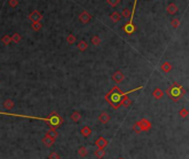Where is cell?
<instances>
[{"instance_id": "cell-10", "label": "cell", "mask_w": 189, "mask_h": 159, "mask_svg": "<svg viewBox=\"0 0 189 159\" xmlns=\"http://www.w3.org/2000/svg\"><path fill=\"white\" fill-rule=\"evenodd\" d=\"M45 136H49V137H52L56 139L58 136H59V133H58V131H56V128H52V127H50L47 132H45Z\"/></svg>"}, {"instance_id": "cell-20", "label": "cell", "mask_w": 189, "mask_h": 159, "mask_svg": "<svg viewBox=\"0 0 189 159\" xmlns=\"http://www.w3.org/2000/svg\"><path fill=\"white\" fill-rule=\"evenodd\" d=\"M49 159H60V155L58 154L56 151H52V153L49 155Z\"/></svg>"}, {"instance_id": "cell-5", "label": "cell", "mask_w": 189, "mask_h": 159, "mask_svg": "<svg viewBox=\"0 0 189 159\" xmlns=\"http://www.w3.org/2000/svg\"><path fill=\"white\" fill-rule=\"evenodd\" d=\"M108 145V140L104 137H99L95 142V146L99 149H104Z\"/></svg>"}, {"instance_id": "cell-11", "label": "cell", "mask_w": 189, "mask_h": 159, "mask_svg": "<svg viewBox=\"0 0 189 159\" xmlns=\"http://www.w3.org/2000/svg\"><path fill=\"white\" fill-rule=\"evenodd\" d=\"M78 154L79 156L81 157V158H84V157H86L88 154H89V151H88V148L86 147H84V146H81L78 150Z\"/></svg>"}, {"instance_id": "cell-8", "label": "cell", "mask_w": 189, "mask_h": 159, "mask_svg": "<svg viewBox=\"0 0 189 159\" xmlns=\"http://www.w3.org/2000/svg\"><path fill=\"white\" fill-rule=\"evenodd\" d=\"M80 133H81V135H82L84 138H88L91 136V134H92V129H91V127L90 126H86V125H85L84 127L81 128V132Z\"/></svg>"}, {"instance_id": "cell-6", "label": "cell", "mask_w": 189, "mask_h": 159, "mask_svg": "<svg viewBox=\"0 0 189 159\" xmlns=\"http://www.w3.org/2000/svg\"><path fill=\"white\" fill-rule=\"evenodd\" d=\"M110 121H111V115L107 112H102L99 115V122L101 124H107Z\"/></svg>"}, {"instance_id": "cell-17", "label": "cell", "mask_w": 189, "mask_h": 159, "mask_svg": "<svg viewBox=\"0 0 189 159\" xmlns=\"http://www.w3.org/2000/svg\"><path fill=\"white\" fill-rule=\"evenodd\" d=\"M161 70L164 72H166V73H168V72L172 71V65L169 64V63H167V62H165L163 65H161Z\"/></svg>"}, {"instance_id": "cell-16", "label": "cell", "mask_w": 189, "mask_h": 159, "mask_svg": "<svg viewBox=\"0 0 189 159\" xmlns=\"http://www.w3.org/2000/svg\"><path fill=\"white\" fill-rule=\"evenodd\" d=\"M132 105V101L131 99H128V97H124V99L122 101V103H121V106H124V107H129Z\"/></svg>"}, {"instance_id": "cell-25", "label": "cell", "mask_w": 189, "mask_h": 159, "mask_svg": "<svg viewBox=\"0 0 189 159\" xmlns=\"http://www.w3.org/2000/svg\"><path fill=\"white\" fill-rule=\"evenodd\" d=\"M92 42H93V43H94V44H96V45H97V44L100 43V40H99V39H97V38H93V39H92Z\"/></svg>"}, {"instance_id": "cell-19", "label": "cell", "mask_w": 189, "mask_h": 159, "mask_svg": "<svg viewBox=\"0 0 189 159\" xmlns=\"http://www.w3.org/2000/svg\"><path fill=\"white\" fill-rule=\"evenodd\" d=\"M179 116H180L181 118H186V117L188 116V110L185 108V107H183L181 110H179Z\"/></svg>"}, {"instance_id": "cell-18", "label": "cell", "mask_w": 189, "mask_h": 159, "mask_svg": "<svg viewBox=\"0 0 189 159\" xmlns=\"http://www.w3.org/2000/svg\"><path fill=\"white\" fill-rule=\"evenodd\" d=\"M133 131L136 134H139V133H142V128H140V124H139V121L136 122L135 124L133 125Z\"/></svg>"}, {"instance_id": "cell-2", "label": "cell", "mask_w": 189, "mask_h": 159, "mask_svg": "<svg viewBox=\"0 0 189 159\" xmlns=\"http://www.w3.org/2000/svg\"><path fill=\"white\" fill-rule=\"evenodd\" d=\"M143 86H139L137 88H134L132 91H129L127 93H124L121 88L118 87V86H114V87L112 88L111 91L108 92V93L105 95V99L107 103H110L112 106V108L113 110H117L120 108V106H121V103H122V101L124 99L125 96H127L128 93H132L134 91H137L139 88H142Z\"/></svg>"}, {"instance_id": "cell-15", "label": "cell", "mask_w": 189, "mask_h": 159, "mask_svg": "<svg viewBox=\"0 0 189 159\" xmlns=\"http://www.w3.org/2000/svg\"><path fill=\"white\" fill-rule=\"evenodd\" d=\"M94 155L99 159H102L104 156H105V150H104V149H97V150H95Z\"/></svg>"}, {"instance_id": "cell-14", "label": "cell", "mask_w": 189, "mask_h": 159, "mask_svg": "<svg viewBox=\"0 0 189 159\" xmlns=\"http://www.w3.org/2000/svg\"><path fill=\"white\" fill-rule=\"evenodd\" d=\"M153 96L156 99H161L163 97V91H161V88H155V91L153 92Z\"/></svg>"}, {"instance_id": "cell-1", "label": "cell", "mask_w": 189, "mask_h": 159, "mask_svg": "<svg viewBox=\"0 0 189 159\" xmlns=\"http://www.w3.org/2000/svg\"><path fill=\"white\" fill-rule=\"evenodd\" d=\"M0 115H8V116H15V117H24V118H29V119H40L43 121L45 124L50 125L52 128H59L62 126L63 124V117L59 115L56 112H52L48 117H34V116L29 115H20V114H11V113H3L0 112Z\"/></svg>"}, {"instance_id": "cell-21", "label": "cell", "mask_w": 189, "mask_h": 159, "mask_svg": "<svg viewBox=\"0 0 189 159\" xmlns=\"http://www.w3.org/2000/svg\"><path fill=\"white\" fill-rule=\"evenodd\" d=\"M86 48H88V44H86V42L81 41V42H80V44H79V49L81 50V51H84Z\"/></svg>"}, {"instance_id": "cell-4", "label": "cell", "mask_w": 189, "mask_h": 159, "mask_svg": "<svg viewBox=\"0 0 189 159\" xmlns=\"http://www.w3.org/2000/svg\"><path fill=\"white\" fill-rule=\"evenodd\" d=\"M140 124V128H142V132H148L150 128H151V123L146 118H142L139 121Z\"/></svg>"}, {"instance_id": "cell-23", "label": "cell", "mask_w": 189, "mask_h": 159, "mask_svg": "<svg viewBox=\"0 0 189 159\" xmlns=\"http://www.w3.org/2000/svg\"><path fill=\"white\" fill-rule=\"evenodd\" d=\"M13 41L19 42V41H20V35H19V34H15V35H13Z\"/></svg>"}, {"instance_id": "cell-7", "label": "cell", "mask_w": 189, "mask_h": 159, "mask_svg": "<svg viewBox=\"0 0 189 159\" xmlns=\"http://www.w3.org/2000/svg\"><path fill=\"white\" fill-rule=\"evenodd\" d=\"M112 78H113V81L116 83H121L124 80V74H123L121 71H116L114 74H113V76H112Z\"/></svg>"}, {"instance_id": "cell-12", "label": "cell", "mask_w": 189, "mask_h": 159, "mask_svg": "<svg viewBox=\"0 0 189 159\" xmlns=\"http://www.w3.org/2000/svg\"><path fill=\"white\" fill-rule=\"evenodd\" d=\"M3 107L6 108V110H10L11 108H13V106H15V103L12 102L11 99H6L5 102H3Z\"/></svg>"}, {"instance_id": "cell-9", "label": "cell", "mask_w": 189, "mask_h": 159, "mask_svg": "<svg viewBox=\"0 0 189 159\" xmlns=\"http://www.w3.org/2000/svg\"><path fill=\"white\" fill-rule=\"evenodd\" d=\"M42 143L44 144L47 147H51V146H53V144L56 143V139L52 137H49V136H44L42 138Z\"/></svg>"}, {"instance_id": "cell-13", "label": "cell", "mask_w": 189, "mask_h": 159, "mask_svg": "<svg viewBox=\"0 0 189 159\" xmlns=\"http://www.w3.org/2000/svg\"><path fill=\"white\" fill-rule=\"evenodd\" d=\"M82 118V115L79 113V112H73L72 114H71V119L72 122H75V123H78L80 119Z\"/></svg>"}, {"instance_id": "cell-24", "label": "cell", "mask_w": 189, "mask_h": 159, "mask_svg": "<svg viewBox=\"0 0 189 159\" xmlns=\"http://www.w3.org/2000/svg\"><path fill=\"white\" fill-rule=\"evenodd\" d=\"M67 41H69L70 43H73V42L75 41V38H74L73 35H71V37H69V39H67Z\"/></svg>"}, {"instance_id": "cell-3", "label": "cell", "mask_w": 189, "mask_h": 159, "mask_svg": "<svg viewBox=\"0 0 189 159\" xmlns=\"http://www.w3.org/2000/svg\"><path fill=\"white\" fill-rule=\"evenodd\" d=\"M186 94L185 88L179 85L177 83H174L167 90V95L168 97L174 101V102H178L179 99H181V97H183V95Z\"/></svg>"}, {"instance_id": "cell-22", "label": "cell", "mask_w": 189, "mask_h": 159, "mask_svg": "<svg viewBox=\"0 0 189 159\" xmlns=\"http://www.w3.org/2000/svg\"><path fill=\"white\" fill-rule=\"evenodd\" d=\"M10 41H11V39L9 38V37H5V38L2 39V42H3L5 44H8Z\"/></svg>"}, {"instance_id": "cell-26", "label": "cell", "mask_w": 189, "mask_h": 159, "mask_svg": "<svg viewBox=\"0 0 189 159\" xmlns=\"http://www.w3.org/2000/svg\"><path fill=\"white\" fill-rule=\"evenodd\" d=\"M117 159H124V158H123V157H120V158H117Z\"/></svg>"}]
</instances>
